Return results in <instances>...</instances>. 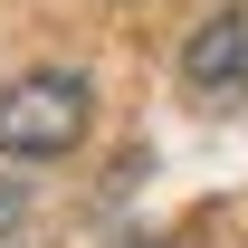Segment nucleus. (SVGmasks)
I'll return each mask as SVG.
<instances>
[{
    "label": "nucleus",
    "instance_id": "nucleus-2",
    "mask_svg": "<svg viewBox=\"0 0 248 248\" xmlns=\"http://www.w3.org/2000/svg\"><path fill=\"white\" fill-rule=\"evenodd\" d=\"M182 77L191 95H210V105H248V10H210L182 48Z\"/></svg>",
    "mask_w": 248,
    "mask_h": 248
},
{
    "label": "nucleus",
    "instance_id": "nucleus-1",
    "mask_svg": "<svg viewBox=\"0 0 248 248\" xmlns=\"http://www.w3.org/2000/svg\"><path fill=\"white\" fill-rule=\"evenodd\" d=\"M86 124H95V86L77 77V67H29V77L0 86V153H10V162L77 153Z\"/></svg>",
    "mask_w": 248,
    "mask_h": 248
}]
</instances>
